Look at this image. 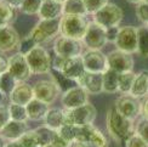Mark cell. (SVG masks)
Returning a JSON list of instances; mask_svg holds the SVG:
<instances>
[{
  "label": "cell",
  "mask_w": 148,
  "mask_h": 147,
  "mask_svg": "<svg viewBox=\"0 0 148 147\" xmlns=\"http://www.w3.org/2000/svg\"><path fill=\"white\" fill-rule=\"evenodd\" d=\"M44 0H23L21 11L26 15H38Z\"/></svg>",
  "instance_id": "35"
},
{
  "label": "cell",
  "mask_w": 148,
  "mask_h": 147,
  "mask_svg": "<svg viewBox=\"0 0 148 147\" xmlns=\"http://www.w3.org/2000/svg\"><path fill=\"white\" fill-rule=\"evenodd\" d=\"M0 1H5V0H0Z\"/></svg>",
  "instance_id": "54"
},
{
  "label": "cell",
  "mask_w": 148,
  "mask_h": 147,
  "mask_svg": "<svg viewBox=\"0 0 148 147\" xmlns=\"http://www.w3.org/2000/svg\"><path fill=\"white\" fill-rule=\"evenodd\" d=\"M142 115L148 118V96L145 97V100L142 102Z\"/></svg>",
  "instance_id": "46"
},
{
  "label": "cell",
  "mask_w": 148,
  "mask_h": 147,
  "mask_svg": "<svg viewBox=\"0 0 148 147\" xmlns=\"http://www.w3.org/2000/svg\"><path fill=\"white\" fill-rule=\"evenodd\" d=\"M44 147H57V146H55L53 144H47V145H45Z\"/></svg>",
  "instance_id": "51"
},
{
  "label": "cell",
  "mask_w": 148,
  "mask_h": 147,
  "mask_svg": "<svg viewBox=\"0 0 148 147\" xmlns=\"http://www.w3.org/2000/svg\"><path fill=\"white\" fill-rule=\"evenodd\" d=\"M26 131H28V125L26 122L11 119L9 123L4 126V129L0 131V134H1L8 141H17Z\"/></svg>",
  "instance_id": "22"
},
{
  "label": "cell",
  "mask_w": 148,
  "mask_h": 147,
  "mask_svg": "<svg viewBox=\"0 0 148 147\" xmlns=\"http://www.w3.org/2000/svg\"><path fill=\"white\" fill-rule=\"evenodd\" d=\"M64 123H66L64 109H61V108H50L44 118V125L56 131Z\"/></svg>",
  "instance_id": "25"
},
{
  "label": "cell",
  "mask_w": 148,
  "mask_h": 147,
  "mask_svg": "<svg viewBox=\"0 0 148 147\" xmlns=\"http://www.w3.org/2000/svg\"><path fill=\"white\" fill-rule=\"evenodd\" d=\"M88 14L94 15L98 10H101L104 5L108 4V0H83Z\"/></svg>",
  "instance_id": "38"
},
{
  "label": "cell",
  "mask_w": 148,
  "mask_h": 147,
  "mask_svg": "<svg viewBox=\"0 0 148 147\" xmlns=\"http://www.w3.org/2000/svg\"><path fill=\"white\" fill-rule=\"evenodd\" d=\"M52 67L57 68L60 72H62L66 77L74 79L77 82L86 71L84 66L83 56H74V57H68V58L56 56Z\"/></svg>",
  "instance_id": "5"
},
{
  "label": "cell",
  "mask_w": 148,
  "mask_h": 147,
  "mask_svg": "<svg viewBox=\"0 0 148 147\" xmlns=\"http://www.w3.org/2000/svg\"><path fill=\"white\" fill-rule=\"evenodd\" d=\"M60 33V18L56 20H40L28 34L36 45L53 39Z\"/></svg>",
  "instance_id": "6"
},
{
  "label": "cell",
  "mask_w": 148,
  "mask_h": 147,
  "mask_svg": "<svg viewBox=\"0 0 148 147\" xmlns=\"http://www.w3.org/2000/svg\"><path fill=\"white\" fill-rule=\"evenodd\" d=\"M5 94L3 93V91L1 90H0V105H1V103H3V101H4V99H5Z\"/></svg>",
  "instance_id": "50"
},
{
  "label": "cell",
  "mask_w": 148,
  "mask_h": 147,
  "mask_svg": "<svg viewBox=\"0 0 148 147\" xmlns=\"http://www.w3.org/2000/svg\"><path fill=\"white\" fill-rule=\"evenodd\" d=\"M137 33H138L137 52L140 56L147 58L148 57V26L143 24L141 27H137Z\"/></svg>",
  "instance_id": "29"
},
{
  "label": "cell",
  "mask_w": 148,
  "mask_h": 147,
  "mask_svg": "<svg viewBox=\"0 0 148 147\" xmlns=\"http://www.w3.org/2000/svg\"><path fill=\"white\" fill-rule=\"evenodd\" d=\"M135 133L148 142V118L141 115L137 123L135 124Z\"/></svg>",
  "instance_id": "37"
},
{
  "label": "cell",
  "mask_w": 148,
  "mask_h": 147,
  "mask_svg": "<svg viewBox=\"0 0 148 147\" xmlns=\"http://www.w3.org/2000/svg\"><path fill=\"white\" fill-rule=\"evenodd\" d=\"M6 145H8V140L0 134V147H6Z\"/></svg>",
  "instance_id": "48"
},
{
  "label": "cell",
  "mask_w": 148,
  "mask_h": 147,
  "mask_svg": "<svg viewBox=\"0 0 148 147\" xmlns=\"http://www.w3.org/2000/svg\"><path fill=\"white\" fill-rule=\"evenodd\" d=\"M11 120L10 117V112H9V107L5 105H0V131L4 129V126Z\"/></svg>",
  "instance_id": "41"
},
{
  "label": "cell",
  "mask_w": 148,
  "mask_h": 147,
  "mask_svg": "<svg viewBox=\"0 0 148 147\" xmlns=\"http://www.w3.org/2000/svg\"><path fill=\"white\" fill-rule=\"evenodd\" d=\"M40 20H56L63 16V3L57 0H44L38 12Z\"/></svg>",
  "instance_id": "21"
},
{
  "label": "cell",
  "mask_w": 148,
  "mask_h": 147,
  "mask_svg": "<svg viewBox=\"0 0 148 147\" xmlns=\"http://www.w3.org/2000/svg\"><path fill=\"white\" fill-rule=\"evenodd\" d=\"M40 147H44V146H40Z\"/></svg>",
  "instance_id": "55"
},
{
  "label": "cell",
  "mask_w": 148,
  "mask_h": 147,
  "mask_svg": "<svg viewBox=\"0 0 148 147\" xmlns=\"http://www.w3.org/2000/svg\"><path fill=\"white\" fill-rule=\"evenodd\" d=\"M116 49L129 54L137 52L138 46V33L137 28L134 26H124L119 28L118 36L114 41Z\"/></svg>",
  "instance_id": "11"
},
{
  "label": "cell",
  "mask_w": 148,
  "mask_h": 147,
  "mask_svg": "<svg viewBox=\"0 0 148 147\" xmlns=\"http://www.w3.org/2000/svg\"><path fill=\"white\" fill-rule=\"evenodd\" d=\"M135 120H131L118 112L115 106L110 107L107 112V130L109 136L115 142H125L135 134Z\"/></svg>",
  "instance_id": "1"
},
{
  "label": "cell",
  "mask_w": 148,
  "mask_h": 147,
  "mask_svg": "<svg viewBox=\"0 0 148 147\" xmlns=\"http://www.w3.org/2000/svg\"><path fill=\"white\" fill-rule=\"evenodd\" d=\"M77 140L78 141L88 142L94 147H108L109 146V141L107 136L92 124L78 126Z\"/></svg>",
  "instance_id": "12"
},
{
  "label": "cell",
  "mask_w": 148,
  "mask_h": 147,
  "mask_svg": "<svg viewBox=\"0 0 148 147\" xmlns=\"http://www.w3.org/2000/svg\"><path fill=\"white\" fill-rule=\"evenodd\" d=\"M84 44L82 40L68 38L64 35L57 36L53 41V51L56 56L60 57H74V56H82Z\"/></svg>",
  "instance_id": "9"
},
{
  "label": "cell",
  "mask_w": 148,
  "mask_h": 147,
  "mask_svg": "<svg viewBox=\"0 0 148 147\" xmlns=\"http://www.w3.org/2000/svg\"><path fill=\"white\" fill-rule=\"evenodd\" d=\"M114 106L120 114L131 120H136L142 115V102L140 101V99L130 94H124L119 96Z\"/></svg>",
  "instance_id": "10"
},
{
  "label": "cell",
  "mask_w": 148,
  "mask_h": 147,
  "mask_svg": "<svg viewBox=\"0 0 148 147\" xmlns=\"http://www.w3.org/2000/svg\"><path fill=\"white\" fill-rule=\"evenodd\" d=\"M127 3H130V4H135V5H138L140 3H142L145 1V0H126Z\"/></svg>",
  "instance_id": "49"
},
{
  "label": "cell",
  "mask_w": 148,
  "mask_h": 147,
  "mask_svg": "<svg viewBox=\"0 0 148 147\" xmlns=\"http://www.w3.org/2000/svg\"><path fill=\"white\" fill-rule=\"evenodd\" d=\"M27 62L34 74H45L50 73L52 68V62L50 55L42 46L35 45L32 50L26 54Z\"/></svg>",
  "instance_id": "3"
},
{
  "label": "cell",
  "mask_w": 148,
  "mask_h": 147,
  "mask_svg": "<svg viewBox=\"0 0 148 147\" xmlns=\"http://www.w3.org/2000/svg\"><path fill=\"white\" fill-rule=\"evenodd\" d=\"M10 102L27 106L34 99V88L26 82H18L14 91L10 94Z\"/></svg>",
  "instance_id": "20"
},
{
  "label": "cell",
  "mask_w": 148,
  "mask_h": 147,
  "mask_svg": "<svg viewBox=\"0 0 148 147\" xmlns=\"http://www.w3.org/2000/svg\"><path fill=\"white\" fill-rule=\"evenodd\" d=\"M147 26H148V23H147Z\"/></svg>",
  "instance_id": "56"
},
{
  "label": "cell",
  "mask_w": 148,
  "mask_h": 147,
  "mask_svg": "<svg viewBox=\"0 0 148 147\" xmlns=\"http://www.w3.org/2000/svg\"><path fill=\"white\" fill-rule=\"evenodd\" d=\"M145 1H146V3H148V0H145Z\"/></svg>",
  "instance_id": "53"
},
{
  "label": "cell",
  "mask_w": 148,
  "mask_h": 147,
  "mask_svg": "<svg viewBox=\"0 0 148 147\" xmlns=\"http://www.w3.org/2000/svg\"><path fill=\"white\" fill-rule=\"evenodd\" d=\"M20 35L10 24L0 27V52H9L20 46Z\"/></svg>",
  "instance_id": "19"
},
{
  "label": "cell",
  "mask_w": 148,
  "mask_h": 147,
  "mask_svg": "<svg viewBox=\"0 0 148 147\" xmlns=\"http://www.w3.org/2000/svg\"><path fill=\"white\" fill-rule=\"evenodd\" d=\"M96 114H97L96 107L89 102L73 109H64L66 123L77 125V126L92 124L96 118Z\"/></svg>",
  "instance_id": "4"
},
{
  "label": "cell",
  "mask_w": 148,
  "mask_h": 147,
  "mask_svg": "<svg viewBox=\"0 0 148 147\" xmlns=\"http://www.w3.org/2000/svg\"><path fill=\"white\" fill-rule=\"evenodd\" d=\"M9 72L18 82H26L33 74L27 62L26 55L22 52H17L9 58Z\"/></svg>",
  "instance_id": "14"
},
{
  "label": "cell",
  "mask_w": 148,
  "mask_h": 147,
  "mask_svg": "<svg viewBox=\"0 0 148 147\" xmlns=\"http://www.w3.org/2000/svg\"><path fill=\"white\" fill-rule=\"evenodd\" d=\"M50 73H51L52 80L56 83V85L60 88V90L63 91V93L78 85V82L77 80H74V79H71L68 77H66L62 72H60L57 68H55V67H52V68H51Z\"/></svg>",
  "instance_id": "27"
},
{
  "label": "cell",
  "mask_w": 148,
  "mask_h": 147,
  "mask_svg": "<svg viewBox=\"0 0 148 147\" xmlns=\"http://www.w3.org/2000/svg\"><path fill=\"white\" fill-rule=\"evenodd\" d=\"M34 96L36 99L51 105L60 95V88L53 80H39L34 85Z\"/></svg>",
  "instance_id": "17"
},
{
  "label": "cell",
  "mask_w": 148,
  "mask_h": 147,
  "mask_svg": "<svg viewBox=\"0 0 148 147\" xmlns=\"http://www.w3.org/2000/svg\"><path fill=\"white\" fill-rule=\"evenodd\" d=\"M119 28L120 27H112V28H107V39L110 43H114L116 36L119 33Z\"/></svg>",
  "instance_id": "42"
},
{
  "label": "cell",
  "mask_w": 148,
  "mask_h": 147,
  "mask_svg": "<svg viewBox=\"0 0 148 147\" xmlns=\"http://www.w3.org/2000/svg\"><path fill=\"white\" fill-rule=\"evenodd\" d=\"M108 68L113 69L118 73H124L134 69V57L132 54L121 51L119 49L110 51L107 55Z\"/></svg>",
  "instance_id": "13"
},
{
  "label": "cell",
  "mask_w": 148,
  "mask_h": 147,
  "mask_svg": "<svg viewBox=\"0 0 148 147\" xmlns=\"http://www.w3.org/2000/svg\"><path fill=\"white\" fill-rule=\"evenodd\" d=\"M82 56L86 71L95 73H104L108 69L107 55H104L101 50H88Z\"/></svg>",
  "instance_id": "15"
},
{
  "label": "cell",
  "mask_w": 148,
  "mask_h": 147,
  "mask_svg": "<svg viewBox=\"0 0 148 147\" xmlns=\"http://www.w3.org/2000/svg\"><path fill=\"white\" fill-rule=\"evenodd\" d=\"M135 77H136V73L134 71L124 72V73H120L119 74V93L121 95L130 94L131 88L134 85Z\"/></svg>",
  "instance_id": "30"
},
{
  "label": "cell",
  "mask_w": 148,
  "mask_h": 147,
  "mask_svg": "<svg viewBox=\"0 0 148 147\" xmlns=\"http://www.w3.org/2000/svg\"><path fill=\"white\" fill-rule=\"evenodd\" d=\"M89 21L85 16L80 15H63L60 18V33L68 38L82 40L88 29Z\"/></svg>",
  "instance_id": "2"
},
{
  "label": "cell",
  "mask_w": 148,
  "mask_h": 147,
  "mask_svg": "<svg viewBox=\"0 0 148 147\" xmlns=\"http://www.w3.org/2000/svg\"><path fill=\"white\" fill-rule=\"evenodd\" d=\"M124 144H125V147H148V142L145 141L136 133H135L132 136L129 137Z\"/></svg>",
  "instance_id": "40"
},
{
  "label": "cell",
  "mask_w": 148,
  "mask_h": 147,
  "mask_svg": "<svg viewBox=\"0 0 148 147\" xmlns=\"http://www.w3.org/2000/svg\"><path fill=\"white\" fill-rule=\"evenodd\" d=\"M9 112L10 117L14 120H20V122H27L28 114H27V108L23 105H18V103H9Z\"/></svg>",
  "instance_id": "32"
},
{
  "label": "cell",
  "mask_w": 148,
  "mask_h": 147,
  "mask_svg": "<svg viewBox=\"0 0 148 147\" xmlns=\"http://www.w3.org/2000/svg\"><path fill=\"white\" fill-rule=\"evenodd\" d=\"M130 95L137 97L140 100L148 96V72L147 71H141L136 73Z\"/></svg>",
  "instance_id": "24"
},
{
  "label": "cell",
  "mask_w": 148,
  "mask_h": 147,
  "mask_svg": "<svg viewBox=\"0 0 148 147\" xmlns=\"http://www.w3.org/2000/svg\"><path fill=\"white\" fill-rule=\"evenodd\" d=\"M58 135L64 139L67 142L72 144L73 141L77 140V134H78V126L77 125H73V124H68V123H64L62 126L57 130Z\"/></svg>",
  "instance_id": "33"
},
{
  "label": "cell",
  "mask_w": 148,
  "mask_h": 147,
  "mask_svg": "<svg viewBox=\"0 0 148 147\" xmlns=\"http://www.w3.org/2000/svg\"><path fill=\"white\" fill-rule=\"evenodd\" d=\"M123 17H124V12L118 5L108 3L96 14H94V21L107 29L112 27H119Z\"/></svg>",
  "instance_id": "8"
},
{
  "label": "cell",
  "mask_w": 148,
  "mask_h": 147,
  "mask_svg": "<svg viewBox=\"0 0 148 147\" xmlns=\"http://www.w3.org/2000/svg\"><path fill=\"white\" fill-rule=\"evenodd\" d=\"M69 147H94V146H91L88 142H83V141H78V140H75V141H73Z\"/></svg>",
  "instance_id": "45"
},
{
  "label": "cell",
  "mask_w": 148,
  "mask_h": 147,
  "mask_svg": "<svg viewBox=\"0 0 148 147\" xmlns=\"http://www.w3.org/2000/svg\"><path fill=\"white\" fill-rule=\"evenodd\" d=\"M78 85L84 88L88 94L98 95L103 93V73H95L85 71L84 74L78 79Z\"/></svg>",
  "instance_id": "18"
},
{
  "label": "cell",
  "mask_w": 148,
  "mask_h": 147,
  "mask_svg": "<svg viewBox=\"0 0 148 147\" xmlns=\"http://www.w3.org/2000/svg\"><path fill=\"white\" fill-rule=\"evenodd\" d=\"M5 1L14 9H21V6L23 4V0H5Z\"/></svg>",
  "instance_id": "44"
},
{
  "label": "cell",
  "mask_w": 148,
  "mask_h": 147,
  "mask_svg": "<svg viewBox=\"0 0 148 147\" xmlns=\"http://www.w3.org/2000/svg\"><path fill=\"white\" fill-rule=\"evenodd\" d=\"M57 1H60V3H64L66 0H57Z\"/></svg>",
  "instance_id": "52"
},
{
  "label": "cell",
  "mask_w": 148,
  "mask_h": 147,
  "mask_svg": "<svg viewBox=\"0 0 148 147\" xmlns=\"http://www.w3.org/2000/svg\"><path fill=\"white\" fill-rule=\"evenodd\" d=\"M89 94L84 88L77 85L69 90L64 91L61 97V103L64 109H73L88 103Z\"/></svg>",
  "instance_id": "16"
},
{
  "label": "cell",
  "mask_w": 148,
  "mask_h": 147,
  "mask_svg": "<svg viewBox=\"0 0 148 147\" xmlns=\"http://www.w3.org/2000/svg\"><path fill=\"white\" fill-rule=\"evenodd\" d=\"M12 18H14V8L6 1H0V26L9 24Z\"/></svg>",
  "instance_id": "36"
},
{
  "label": "cell",
  "mask_w": 148,
  "mask_h": 147,
  "mask_svg": "<svg viewBox=\"0 0 148 147\" xmlns=\"http://www.w3.org/2000/svg\"><path fill=\"white\" fill-rule=\"evenodd\" d=\"M8 71H9V58H6L4 55L0 54V76Z\"/></svg>",
  "instance_id": "43"
},
{
  "label": "cell",
  "mask_w": 148,
  "mask_h": 147,
  "mask_svg": "<svg viewBox=\"0 0 148 147\" xmlns=\"http://www.w3.org/2000/svg\"><path fill=\"white\" fill-rule=\"evenodd\" d=\"M24 147H40L41 144H40V139H39V135L36 130H28L23 134V135L18 139Z\"/></svg>",
  "instance_id": "34"
},
{
  "label": "cell",
  "mask_w": 148,
  "mask_h": 147,
  "mask_svg": "<svg viewBox=\"0 0 148 147\" xmlns=\"http://www.w3.org/2000/svg\"><path fill=\"white\" fill-rule=\"evenodd\" d=\"M86 9L83 0H66L63 3V15L86 16Z\"/></svg>",
  "instance_id": "28"
},
{
  "label": "cell",
  "mask_w": 148,
  "mask_h": 147,
  "mask_svg": "<svg viewBox=\"0 0 148 147\" xmlns=\"http://www.w3.org/2000/svg\"><path fill=\"white\" fill-rule=\"evenodd\" d=\"M82 41L88 50H102L108 43L107 29L95 21H92L89 23Z\"/></svg>",
  "instance_id": "7"
},
{
  "label": "cell",
  "mask_w": 148,
  "mask_h": 147,
  "mask_svg": "<svg viewBox=\"0 0 148 147\" xmlns=\"http://www.w3.org/2000/svg\"><path fill=\"white\" fill-rule=\"evenodd\" d=\"M6 147H24V146L17 140V141H8Z\"/></svg>",
  "instance_id": "47"
},
{
  "label": "cell",
  "mask_w": 148,
  "mask_h": 147,
  "mask_svg": "<svg viewBox=\"0 0 148 147\" xmlns=\"http://www.w3.org/2000/svg\"><path fill=\"white\" fill-rule=\"evenodd\" d=\"M26 108H27L28 119L33 122H39V120H44L47 111L50 109V105H47L44 101L34 97L26 106Z\"/></svg>",
  "instance_id": "23"
},
{
  "label": "cell",
  "mask_w": 148,
  "mask_h": 147,
  "mask_svg": "<svg viewBox=\"0 0 148 147\" xmlns=\"http://www.w3.org/2000/svg\"><path fill=\"white\" fill-rule=\"evenodd\" d=\"M119 74L113 69L108 68L103 73V93L115 94L119 93Z\"/></svg>",
  "instance_id": "26"
},
{
  "label": "cell",
  "mask_w": 148,
  "mask_h": 147,
  "mask_svg": "<svg viewBox=\"0 0 148 147\" xmlns=\"http://www.w3.org/2000/svg\"><path fill=\"white\" fill-rule=\"evenodd\" d=\"M136 16L143 24L148 23V3L142 1L136 6Z\"/></svg>",
  "instance_id": "39"
},
{
  "label": "cell",
  "mask_w": 148,
  "mask_h": 147,
  "mask_svg": "<svg viewBox=\"0 0 148 147\" xmlns=\"http://www.w3.org/2000/svg\"><path fill=\"white\" fill-rule=\"evenodd\" d=\"M17 84H18V80L9 71L0 76V90H1L6 96H10V94L14 91Z\"/></svg>",
  "instance_id": "31"
}]
</instances>
